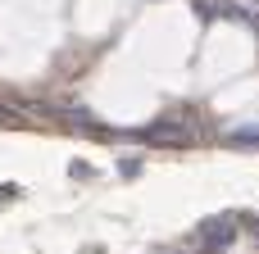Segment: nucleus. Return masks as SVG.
I'll return each mask as SVG.
<instances>
[{
	"mask_svg": "<svg viewBox=\"0 0 259 254\" xmlns=\"http://www.w3.org/2000/svg\"><path fill=\"white\" fill-rule=\"evenodd\" d=\"M232 236H237V214H214V218H205L200 227H196V245L200 250H228L232 245Z\"/></svg>",
	"mask_w": 259,
	"mask_h": 254,
	"instance_id": "obj_2",
	"label": "nucleus"
},
{
	"mask_svg": "<svg viewBox=\"0 0 259 254\" xmlns=\"http://www.w3.org/2000/svg\"><path fill=\"white\" fill-rule=\"evenodd\" d=\"M168 254H178V250H168ZM191 254H219V250H191Z\"/></svg>",
	"mask_w": 259,
	"mask_h": 254,
	"instance_id": "obj_5",
	"label": "nucleus"
},
{
	"mask_svg": "<svg viewBox=\"0 0 259 254\" xmlns=\"http://www.w3.org/2000/svg\"><path fill=\"white\" fill-rule=\"evenodd\" d=\"M228 145H237V150H259V123L232 127V132H228Z\"/></svg>",
	"mask_w": 259,
	"mask_h": 254,
	"instance_id": "obj_3",
	"label": "nucleus"
},
{
	"mask_svg": "<svg viewBox=\"0 0 259 254\" xmlns=\"http://www.w3.org/2000/svg\"><path fill=\"white\" fill-rule=\"evenodd\" d=\"M68 173H73V177H96V168H91V164H77V159L68 164Z\"/></svg>",
	"mask_w": 259,
	"mask_h": 254,
	"instance_id": "obj_4",
	"label": "nucleus"
},
{
	"mask_svg": "<svg viewBox=\"0 0 259 254\" xmlns=\"http://www.w3.org/2000/svg\"><path fill=\"white\" fill-rule=\"evenodd\" d=\"M146 145H168V150H182V145H191L196 141V127L191 123H182V118H155L150 127H141L137 132Z\"/></svg>",
	"mask_w": 259,
	"mask_h": 254,
	"instance_id": "obj_1",
	"label": "nucleus"
}]
</instances>
